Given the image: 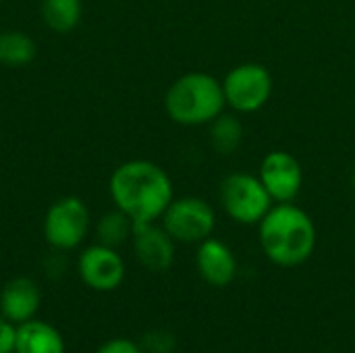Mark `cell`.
<instances>
[{
	"mask_svg": "<svg viewBox=\"0 0 355 353\" xmlns=\"http://www.w3.org/2000/svg\"><path fill=\"white\" fill-rule=\"evenodd\" d=\"M37 54V46L25 31L6 29L0 31V64L17 69L29 64Z\"/></svg>",
	"mask_w": 355,
	"mask_h": 353,
	"instance_id": "cell-15",
	"label": "cell"
},
{
	"mask_svg": "<svg viewBox=\"0 0 355 353\" xmlns=\"http://www.w3.org/2000/svg\"><path fill=\"white\" fill-rule=\"evenodd\" d=\"M196 268L204 283L212 287H227L237 277V258L225 241L208 237L198 243Z\"/></svg>",
	"mask_w": 355,
	"mask_h": 353,
	"instance_id": "cell-11",
	"label": "cell"
},
{
	"mask_svg": "<svg viewBox=\"0 0 355 353\" xmlns=\"http://www.w3.org/2000/svg\"><path fill=\"white\" fill-rule=\"evenodd\" d=\"M108 193L121 212L135 225L156 223L175 200L171 175L152 160H127L119 164L108 179Z\"/></svg>",
	"mask_w": 355,
	"mask_h": 353,
	"instance_id": "cell-1",
	"label": "cell"
},
{
	"mask_svg": "<svg viewBox=\"0 0 355 353\" xmlns=\"http://www.w3.org/2000/svg\"><path fill=\"white\" fill-rule=\"evenodd\" d=\"M42 304V293L35 281L27 277L10 279L0 291V314L12 325L35 318Z\"/></svg>",
	"mask_w": 355,
	"mask_h": 353,
	"instance_id": "cell-12",
	"label": "cell"
},
{
	"mask_svg": "<svg viewBox=\"0 0 355 353\" xmlns=\"http://www.w3.org/2000/svg\"><path fill=\"white\" fill-rule=\"evenodd\" d=\"M175 239L166 233L162 225L156 223H139L133 227L131 246L137 262L152 270L164 273L175 262Z\"/></svg>",
	"mask_w": 355,
	"mask_h": 353,
	"instance_id": "cell-10",
	"label": "cell"
},
{
	"mask_svg": "<svg viewBox=\"0 0 355 353\" xmlns=\"http://www.w3.org/2000/svg\"><path fill=\"white\" fill-rule=\"evenodd\" d=\"M352 187H354V191H355V169H354V173H352Z\"/></svg>",
	"mask_w": 355,
	"mask_h": 353,
	"instance_id": "cell-21",
	"label": "cell"
},
{
	"mask_svg": "<svg viewBox=\"0 0 355 353\" xmlns=\"http://www.w3.org/2000/svg\"><path fill=\"white\" fill-rule=\"evenodd\" d=\"M227 100L223 81L204 71H189L177 77L164 94V110L168 119L183 127L210 125L225 112Z\"/></svg>",
	"mask_w": 355,
	"mask_h": 353,
	"instance_id": "cell-3",
	"label": "cell"
},
{
	"mask_svg": "<svg viewBox=\"0 0 355 353\" xmlns=\"http://www.w3.org/2000/svg\"><path fill=\"white\" fill-rule=\"evenodd\" d=\"M144 353H173L175 352V337L166 331H152L141 341Z\"/></svg>",
	"mask_w": 355,
	"mask_h": 353,
	"instance_id": "cell-18",
	"label": "cell"
},
{
	"mask_svg": "<svg viewBox=\"0 0 355 353\" xmlns=\"http://www.w3.org/2000/svg\"><path fill=\"white\" fill-rule=\"evenodd\" d=\"M258 177L275 204L293 202L304 187V169L300 160L285 150L268 152L260 162Z\"/></svg>",
	"mask_w": 355,
	"mask_h": 353,
	"instance_id": "cell-9",
	"label": "cell"
},
{
	"mask_svg": "<svg viewBox=\"0 0 355 353\" xmlns=\"http://www.w3.org/2000/svg\"><path fill=\"white\" fill-rule=\"evenodd\" d=\"M0 2H2V0H0Z\"/></svg>",
	"mask_w": 355,
	"mask_h": 353,
	"instance_id": "cell-23",
	"label": "cell"
},
{
	"mask_svg": "<svg viewBox=\"0 0 355 353\" xmlns=\"http://www.w3.org/2000/svg\"><path fill=\"white\" fill-rule=\"evenodd\" d=\"M208 127L210 146L223 156H231L243 141V125L231 112H220Z\"/></svg>",
	"mask_w": 355,
	"mask_h": 353,
	"instance_id": "cell-16",
	"label": "cell"
},
{
	"mask_svg": "<svg viewBox=\"0 0 355 353\" xmlns=\"http://www.w3.org/2000/svg\"><path fill=\"white\" fill-rule=\"evenodd\" d=\"M133 227H135V223L125 212L114 208V210L104 212L98 218V223H96V239L102 246L119 250L123 243H127L131 239Z\"/></svg>",
	"mask_w": 355,
	"mask_h": 353,
	"instance_id": "cell-17",
	"label": "cell"
},
{
	"mask_svg": "<svg viewBox=\"0 0 355 353\" xmlns=\"http://www.w3.org/2000/svg\"><path fill=\"white\" fill-rule=\"evenodd\" d=\"M89 208L77 196H62L50 204L44 214L42 233L46 243L56 252L79 248L89 233Z\"/></svg>",
	"mask_w": 355,
	"mask_h": 353,
	"instance_id": "cell-5",
	"label": "cell"
},
{
	"mask_svg": "<svg viewBox=\"0 0 355 353\" xmlns=\"http://www.w3.org/2000/svg\"><path fill=\"white\" fill-rule=\"evenodd\" d=\"M218 200L227 216L239 225H258L275 206V200L258 175L231 173L218 185Z\"/></svg>",
	"mask_w": 355,
	"mask_h": 353,
	"instance_id": "cell-4",
	"label": "cell"
},
{
	"mask_svg": "<svg viewBox=\"0 0 355 353\" xmlns=\"http://www.w3.org/2000/svg\"><path fill=\"white\" fill-rule=\"evenodd\" d=\"M77 273L83 285L94 291H114L125 281V260L116 248H108L102 243L87 246L77 260Z\"/></svg>",
	"mask_w": 355,
	"mask_h": 353,
	"instance_id": "cell-8",
	"label": "cell"
},
{
	"mask_svg": "<svg viewBox=\"0 0 355 353\" xmlns=\"http://www.w3.org/2000/svg\"><path fill=\"white\" fill-rule=\"evenodd\" d=\"M275 79L260 62H243L233 67L223 79L227 106L239 114H252L264 108L272 96Z\"/></svg>",
	"mask_w": 355,
	"mask_h": 353,
	"instance_id": "cell-6",
	"label": "cell"
},
{
	"mask_svg": "<svg viewBox=\"0 0 355 353\" xmlns=\"http://www.w3.org/2000/svg\"><path fill=\"white\" fill-rule=\"evenodd\" d=\"M96 353H144L141 352V345L131 341V339H125V337H116V339H108L106 343H102Z\"/></svg>",
	"mask_w": 355,
	"mask_h": 353,
	"instance_id": "cell-19",
	"label": "cell"
},
{
	"mask_svg": "<svg viewBox=\"0 0 355 353\" xmlns=\"http://www.w3.org/2000/svg\"><path fill=\"white\" fill-rule=\"evenodd\" d=\"M160 221L177 243H202L214 233L216 212L206 200L183 196L168 204Z\"/></svg>",
	"mask_w": 355,
	"mask_h": 353,
	"instance_id": "cell-7",
	"label": "cell"
},
{
	"mask_svg": "<svg viewBox=\"0 0 355 353\" xmlns=\"http://www.w3.org/2000/svg\"><path fill=\"white\" fill-rule=\"evenodd\" d=\"M327 353H335V352H327Z\"/></svg>",
	"mask_w": 355,
	"mask_h": 353,
	"instance_id": "cell-22",
	"label": "cell"
},
{
	"mask_svg": "<svg viewBox=\"0 0 355 353\" xmlns=\"http://www.w3.org/2000/svg\"><path fill=\"white\" fill-rule=\"evenodd\" d=\"M15 353H67V345L56 327L31 318L17 325Z\"/></svg>",
	"mask_w": 355,
	"mask_h": 353,
	"instance_id": "cell-13",
	"label": "cell"
},
{
	"mask_svg": "<svg viewBox=\"0 0 355 353\" xmlns=\"http://www.w3.org/2000/svg\"><path fill=\"white\" fill-rule=\"evenodd\" d=\"M15 339H17V325H12L0 314V353H15Z\"/></svg>",
	"mask_w": 355,
	"mask_h": 353,
	"instance_id": "cell-20",
	"label": "cell"
},
{
	"mask_svg": "<svg viewBox=\"0 0 355 353\" xmlns=\"http://www.w3.org/2000/svg\"><path fill=\"white\" fill-rule=\"evenodd\" d=\"M40 15L48 29L54 33H69L73 31L83 17V2L81 0H42Z\"/></svg>",
	"mask_w": 355,
	"mask_h": 353,
	"instance_id": "cell-14",
	"label": "cell"
},
{
	"mask_svg": "<svg viewBox=\"0 0 355 353\" xmlns=\"http://www.w3.org/2000/svg\"><path fill=\"white\" fill-rule=\"evenodd\" d=\"M258 239L264 256L272 264L295 268L308 262L316 250V225L293 202L275 204L258 223Z\"/></svg>",
	"mask_w": 355,
	"mask_h": 353,
	"instance_id": "cell-2",
	"label": "cell"
}]
</instances>
